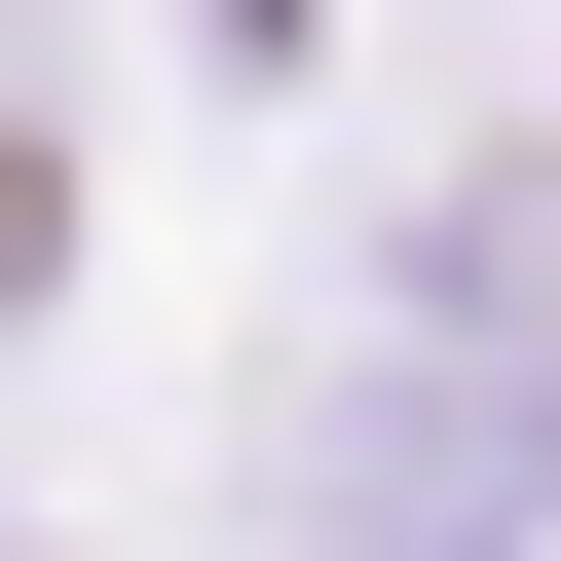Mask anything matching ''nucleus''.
Segmentation results:
<instances>
[{"instance_id": "obj_1", "label": "nucleus", "mask_w": 561, "mask_h": 561, "mask_svg": "<svg viewBox=\"0 0 561 561\" xmlns=\"http://www.w3.org/2000/svg\"><path fill=\"white\" fill-rule=\"evenodd\" d=\"M524 524H561V262H524V187H449L412 337L300 412V561H524Z\"/></svg>"}, {"instance_id": "obj_2", "label": "nucleus", "mask_w": 561, "mask_h": 561, "mask_svg": "<svg viewBox=\"0 0 561 561\" xmlns=\"http://www.w3.org/2000/svg\"><path fill=\"white\" fill-rule=\"evenodd\" d=\"M524 262H561V187H524Z\"/></svg>"}]
</instances>
